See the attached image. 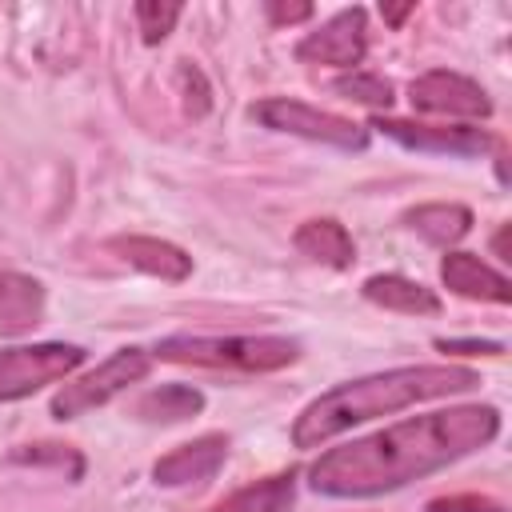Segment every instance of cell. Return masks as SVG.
Segmentation results:
<instances>
[{
	"mask_svg": "<svg viewBox=\"0 0 512 512\" xmlns=\"http://www.w3.org/2000/svg\"><path fill=\"white\" fill-rule=\"evenodd\" d=\"M424 512H504V504L492 500V496L464 492V496H440V500H428Z\"/></svg>",
	"mask_w": 512,
	"mask_h": 512,
	"instance_id": "44dd1931",
	"label": "cell"
},
{
	"mask_svg": "<svg viewBox=\"0 0 512 512\" xmlns=\"http://www.w3.org/2000/svg\"><path fill=\"white\" fill-rule=\"evenodd\" d=\"M252 116L264 124V128H276V132H292V136H304V140H320V144H332V148H348V152H360L368 144V132L336 112H324V108H312V104H300V100H288V96H272V100H260L252 108Z\"/></svg>",
	"mask_w": 512,
	"mask_h": 512,
	"instance_id": "8992f818",
	"label": "cell"
},
{
	"mask_svg": "<svg viewBox=\"0 0 512 512\" xmlns=\"http://www.w3.org/2000/svg\"><path fill=\"white\" fill-rule=\"evenodd\" d=\"M364 296L380 308H392V312H404V316H432L440 312V300L432 288L400 276V272H384V276H368L364 280Z\"/></svg>",
	"mask_w": 512,
	"mask_h": 512,
	"instance_id": "4fadbf2b",
	"label": "cell"
},
{
	"mask_svg": "<svg viewBox=\"0 0 512 512\" xmlns=\"http://www.w3.org/2000/svg\"><path fill=\"white\" fill-rule=\"evenodd\" d=\"M84 364L80 344H16L0 348V400L32 396L36 388L72 376Z\"/></svg>",
	"mask_w": 512,
	"mask_h": 512,
	"instance_id": "5b68a950",
	"label": "cell"
},
{
	"mask_svg": "<svg viewBox=\"0 0 512 512\" xmlns=\"http://www.w3.org/2000/svg\"><path fill=\"white\" fill-rule=\"evenodd\" d=\"M336 92H344L348 100H360L368 108H388L392 104V84L384 76H372V72H352V76L336 80Z\"/></svg>",
	"mask_w": 512,
	"mask_h": 512,
	"instance_id": "d6986e66",
	"label": "cell"
},
{
	"mask_svg": "<svg viewBox=\"0 0 512 512\" xmlns=\"http://www.w3.org/2000/svg\"><path fill=\"white\" fill-rule=\"evenodd\" d=\"M440 276H444V284H448L456 296L492 300V304H508V300H512L508 276H500L496 268H488V264H484L480 256H472V252H448L444 264H440Z\"/></svg>",
	"mask_w": 512,
	"mask_h": 512,
	"instance_id": "8fae6325",
	"label": "cell"
},
{
	"mask_svg": "<svg viewBox=\"0 0 512 512\" xmlns=\"http://www.w3.org/2000/svg\"><path fill=\"white\" fill-rule=\"evenodd\" d=\"M224 456H228V436L208 432V436H196V440L172 448L168 456H160L156 468H152V476H156V484H164V488L204 484V480H212V476L220 472Z\"/></svg>",
	"mask_w": 512,
	"mask_h": 512,
	"instance_id": "9c48e42d",
	"label": "cell"
},
{
	"mask_svg": "<svg viewBox=\"0 0 512 512\" xmlns=\"http://www.w3.org/2000/svg\"><path fill=\"white\" fill-rule=\"evenodd\" d=\"M480 376L472 368H452V364H412V368H392V372H376L352 384H340L332 392H324L320 400H312L292 428V444L296 448H316L340 432H348L352 424H364L372 416H388L400 412L408 404L420 400H436V396H452V392H468L476 388Z\"/></svg>",
	"mask_w": 512,
	"mask_h": 512,
	"instance_id": "7a4b0ae2",
	"label": "cell"
},
{
	"mask_svg": "<svg viewBox=\"0 0 512 512\" xmlns=\"http://www.w3.org/2000/svg\"><path fill=\"white\" fill-rule=\"evenodd\" d=\"M148 368H152V352H144V348H120V352H112L100 368H92L88 376L64 384V388L52 396V416H56V420L84 416V412L108 404L112 396H120L128 384L144 380Z\"/></svg>",
	"mask_w": 512,
	"mask_h": 512,
	"instance_id": "277c9868",
	"label": "cell"
},
{
	"mask_svg": "<svg viewBox=\"0 0 512 512\" xmlns=\"http://www.w3.org/2000/svg\"><path fill=\"white\" fill-rule=\"evenodd\" d=\"M368 52V24H364V8H344L336 12L328 24H320L316 32H308L296 44V56L304 64H332V68H352L360 64Z\"/></svg>",
	"mask_w": 512,
	"mask_h": 512,
	"instance_id": "ba28073f",
	"label": "cell"
},
{
	"mask_svg": "<svg viewBox=\"0 0 512 512\" xmlns=\"http://www.w3.org/2000/svg\"><path fill=\"white\" fill-rule=\"evenodd\" d=\"M404 220L412 232H420L428 244H440V248L456 244L472 228V212L464 204H420Z\"/></svg>",
	"mask_w": 512,
	"mask_h": 512,
	"instance_id": "2e32d148",
	"label": "cell"
},
{
	"mask_svg": "<svg viewBox=\"0 0 512 512\" xmlns=\"http://www.w3.org/2000/svg\"><path fill=\"white\" fill-rule=\"evenodd\" d=\"M44 312V288L28 276L0 272V336L28 332Z\"/></svg>",
	"mask_w": 512,
	"mask_h": 512,
	"instance_id": "5bb4252c",
	"label": "cell"
},
{
	"mask_svg": "<svg viewBox=\"0 0 512 512\" xmlns=\"http://www.w3.org/2000/svg\"><path fill=\"white\" fill-rule=\"evenodd\" d=\"M436 348L440 352H464V356H500L504 348L496 344V340H436Z\"/></svg>",
	"mask_w": 512,
	"mask_h": 512,
	"instance_id": "7402d4cb",
	"label": "cell"
},
{
	"mask_svg": "<svg viewBox=\"0 0 512 512\" xmlns=\"http://www.w3.org/2000/svg\"><path fill=\"white\" fill-rule=\"evenodd\" d=\"M136 20H140V32L148 44H160L172 24L180 20V4H136Z\"/></svg>",
	"mask_w": 512,
	"mask_h": 512,
	"instance_id": "ffe728a7",
	"label": "cell"
},
{
	"mask_svg": "<svg viewBox=\"0 0 512 512\" xmlns=\"http://www.w3.org/2000/svg\"><path fill=\"white\" fill-rule=\"evenodd\" d=\"M204 408V396L196 392V388H188V384H164V388H156V392H148L144 400H140V416L144 420H160V424H176V420H188V416H196Z\"/></svg>",
	"mask_w": 512,
	"mask_h": 512,
	"instance_id": "ac0fdd59",
	"label": "cell"
},
{
	"mask_svg": "<svg viewBox=\"0 0 512 512\" xmlns=\"http://www.w3.org/2000/svg\"><path fill=\"white\" fill-rule=\"evenodd\" d=\"M412 108L432 112V116H468V120H484L492 112V100L484 96V88L460 72L448 68H432L420 80H412L408 88Z\"/></svg>",
	"mask_w": 512,
	"mask_h": 512,
	"instance_id": "52a82bcc",
	"label": "cell"
},
{
	"mask_svg": "<svg viewBox=\"0 0 512 512\" xmlns=\"http://www.w3.org/2000/svg\"><path fill=\"white\" fill-rule=\"evenodd\" d=\"M292 496H296V476L284 472V476H268L260 484L240 488L236 496H228L212 512H288L292 508Z\"/></svg>",
	"mask_w": 512,
	"mask_h": 512,
	"instance_id": "e0dca14e",
	"label": "cell"
},
{
	"mask_svg": "<svg viewBox=\"0 0 512 512\" xmlns=\"http://www.w3.org/2000/svg\"><path fill=\"white\" fill-rule=\"evenodd\" d=\"M380 12H384L388 24H400L404 16H412V4H404V8H380Z\"/></svg>",
	"mask_w": 512,
	"mask_h": 512,
	"instance_id": "cb8c5ba5",
	"label": "cell"
},
{
	"mask_svg": "<svg viewBox=\"0 0 512 512\" xmlns=\"http://www.w3.org/2000/svg\"><path fill=\"white\" fill-rule=\"evenodd\" d=\"M152 356L172 364H200V368L276 372L300 356V344L288 336H168L156 344Z\"/></svg>",
	"mask_w": 512,
	"mask_h": 512,
	"instance_id": "3957f363",
	"label": "cell"
},
{
	"mask_svg": "<svg viewBox=\"0 0 512 512\" xmlns=\"http://www.w3.org/2000/svg\"><path fill=\"white\" fill-rule=\"evenodd\" d=\"M296 248L308 256V260H320L328 268H352L356 260V244L348 236V228L340 220H308L296 228Z\"/></svg>",
	"mask_w": 512,
	"mask_h": 512,
	"instance_id": "9a60e30c",
	"label": "cell"
},
{
	"mask_svg": "<svg viewBox=\"0 0 512 512\" xmlns=\"http://www.w3.org/2000/svg\"><path fill=\"white\" fill-rule=\"evenodd\" d=\"M496 432H500V412L492 404L424 412L324 452L308 476H312V488L324 496H352V500L380 496L492 444Z\"/></svg>",
	"mask_w": 512,
	"mask_h": 512,
	"instance_id": "6da1fadb",
	"label": "cell"
},
{
	"mask_svg": "<svg viewBox=\"0 0 512 512\" xmlns=\"http://www.w3.org/2000/svg\"><path fill=\"white\" fill-rule=\"evenodd\" d=\"M112 248L140 272L160 276V280H184L192 272V256H184V248L156 240V236H120L112 240Z\"/></svg>",
	"mask_w": 512,
	"mask_h": 512,
	"instance_id": "7c38bea8",
	"label": "cell"
},
{
	"mask_svg": "<svg viewBox=\"0 0 512 512\" xmlns=\"http://www.w3.org/2000/svg\"><path fill=\"white\" fill-rule=\"evenodd\" d=\"M308 16H312V4H268L272 24H296V20H308Z\"/></svg>",
	"mask_w": 512,
	"mask_h": 512,
	"instance_id": "603a6c76",
	"label": "cell"
},
{
	"mask_svg": "<svg viewBox=\"0 0 512 512\" xmlns=\"http://www.w3.org/2000/svg\"><path fill=\"white\" fill-rule=\"evenodd\" d=\"M372 128H380L384 136H392L404 148H420V152H452V156H480L492 148V136L480 128H432V124H408V120H376Z\"/></svg>",
	"mask_w": 512,
	"mask_h": 512,
	"instance_id": "30bf717a",
	"label": "cell"
}]
</instances>
